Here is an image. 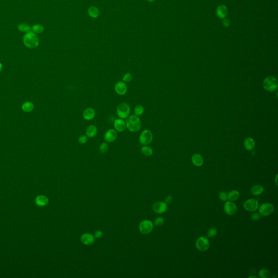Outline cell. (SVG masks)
<instances>
[{"instance_id":"1","label":"cell","mask_w":278,"mask_h":278,"mask_svg":"<svg viewBox=\"0 0 278 278\" xmlns=\"http://www.w3.org/2000/svg\"><path fill=\"white\" fill-rule=\"evenodd\" d=\"M126 127L131 132L135 133L140 130L141 122L140 119L136 115H130L127 118Z\"/></svg>"},{"instance_id":"2","label":"cell","mask_w":278,"mask_h":278,"mask_svg":"<svg viewBox=\"0 0 278 278\" xmlns=\"http://www.w3.org/2000/svg\"><path fill=\"white\" fill-rule=\"evenodd\" d=\"M24 44L29 49H35L39 45V40L36 34L33 32L27 33L23 39Z\"/></svg>"},{"instance_id":"3","label":"cell","mask_w":278,"mask_h":278,"mask_svg":"<svg viewBox=\"0 0 278 278\" xmlns=\"http://www.w3.org/2000/svg\"><path fill=\"white\" fill-rule=\"evenodd\" d=\"M263 86L266 90L272 92L275 91L278 88V82L276 78L272 76H269L265 79Z\"/></svg>"},{"instance_id":"4","label":"cell","mask_w":278,"mask_h":278,"mask_svg":"<svg viewBox=\"0 0 278 278\" xmlns=\"http://www.w3.org/2000/svg\"><path fill=\"white\" fill-rule=\"evenodd\" d=\"M275 207L271 203H263L259 208L260 215L263 217H267L274 212Z\"/></svg>"},{"instance_id":"5","label":"cell","mask_w":278,"mask_h":278,"mask_svg":"<svg viewBox=\"0 0 278 278\" xmlns=\"http://www.w3.org/2000/svg\"><path fill=\"white\" fill-rule=\"evenodd\" d=\"M116 112L117 116L120 119H126L129 116L130 114V107L126 103H122L118 106Z\"/></svg>"},{"instance_id":"6","label":"cell","mask_w":278,"mask_h":278,"mask_svg":"<svg viewBox=\"0 0 278 278\" xmlns=\"http://www.w3.org/2000/svg\"><path fill=\"white\" fill-rule=\"evenodd\" d=\"M196 247L200 252H206L210 247L209 240L206 237H200L196 240Z\"/></svg>"},{"instance_id":"7","label":"cell","mask_w":278,"mask_h":278,"mask_svg":"<svg viewBox=\"0 0 278 278\" xmlns=\"http://www.w3.org/2000/svg\"><path fill=\"white\" fill-rule=\"evenodd\" d=\"M153 223L149 220H143L140 223L139 230L142 234H149L153 229Z\"/></svg>"},{"instance_id":"8","label":"cell","mask_w":278,"mask_h":278,"mask_svg":"<svg viewBox=\"0 0 278 278\" xmlns=\"http://www.w3.org/2000/svg\"><path fill=\"white\" fill-rule=\"evenodd\" d=\"M153 140V134L151 131L146 129L141 133L139 137V141L143 145H147L151 143Z\"/></svg>"},{"instance_id":"9","label":"cell","mask_w":278,"mask_h":278,"mask_svg":"<svg viewBox=\"0 0 278 278\" xmlns=\"http://www.w3.org/2000/svg\"><path fill=\"white\" fill-rule=\"evenodd\" d=\"M243 208L248 211L254 212L259 208V202L257 199L254 198L249 199L244 202Z\"/></svg>"},{"instance_id":"10","label":"cell","mask_w":278,"mask_h":278,"mask_svg":"<svg viewBox=\"0 0 278 278\" xmlns=\"http://www.w3.org/2000/svg\"><path fill=\"white\" fill-rule=\"evenodd\" d=\"M224 210L225 213L229 216H233L237 211V207L236 205L231 201H226L224 206Z\"/></svg>"},{"instance_id":"11","label":"cell","mask_w":278,"mask_h":278,"mask_svg":"<svg viewBox=\"0 0 278 278\" xmlns=\"http://www.w3.org/2000/svg\"><path fill=\"white\" fill-rule=\"evenodd\" d=\"M167 205L166 202H157L153 206V210L156 213H163L167 210Z\"/></svg>"},{"instance_id":"12","label":"cell","mask_w":278,"mask_h":278,"mask_svg":"<svg viewBox=\"0 0 278 278\" xmlns=\"http://www.w3.org/2000/svg\"><path fill=\"white\" fill-rule=\"evenodd\" d=\"M115 91L118 95L123 96L127 92V86L124 82H118L115 84L114 87Z\"/></svg>"},{"instance_id":"13","label":"cell","mask_w":278,"mask_h":278,"mask_svg":"<svg viewBox=\"0 0 278 278\" xmlns=\"http://www.w3.org/2000/svg\"><path fill=\"white\" fill-rule=\"evenodd\" d=\"M117 137V131L115 129H110L107 132L104 134V140L108 142H114Z\"/></svg>"},{"instance_id":"14","label":"cell","mask_w":278,"mask_h":278,"mask_svg":"<svg viewBox=\"0 0 278 278\" xmlns=\"http://www.w3.org/2000/svg\"><path fill=\"white\" fill-rule=\"evenodd\" d=\"M81 241L84 244L90 246L94 244L95 239L93 235L90 233H85L81 236Z\"/></svg>"},{"instance_id":"15","label":"cell","mask_w":278,"mask_h":278,"mask_svg":"<svg viewBox=\"0 0 278 278\" xmlns=\"http://www.w3.org/2000/svg\"><path fill=\"white\" fill-rule=\"evenodd\" d=\"M216 13L219 18L223 19L226 18L228 15V9L225 5H219L216 9Z\"/></svg>"},{"instance_id":"16","label":"cell","mask_w":278,"mask_h":278,"mask_svg":"<svg viewBox=\"0 0 278 278\" xmlns=\"http://www.w3.org/2000/svg\"><path fill=\"white\" fill-rule=\"evenodd\" d=\"M115 129V130L119 132H122L125 131L126 128V122L122 119H117L115 121L114 124Z\"/></svg>"},{"instance_id":"17","label":"cell","mask_w":278,"mask_h":278,"mask_svg":"<svg viewBox=\"0 0 278 278\" xmlns=\"http://www.w3.org/2000/svg\"><path fill=\"white\" fill-rule=\"evenodd\" d=\"M95 111L94 109L91 108H88L84 110L83 114V118L87 121H90L92 120L95 116Z\"/></svg>"},{"instance_id":"18","label":"cell","mask_w":278,"mask_h":278,"mask_svg":"<svg viewBox=\"0 0 278 278\" xmlns=\"http://www.w3.org/2000/svg\"><path fill=\"white\" fill-rule=\"evenodd\" d=\"M192 162L196 166L200 167L203 165L204 160L203 157L199 154H195L192 156Z\"/></svg>"},{"instance_id":"19","label":"cell","mask_w":278,"mask_h":278,"mask_svg":"<svg viewBox=\"0 0 278 278\" xmlns=\"http://www.w3.org/2000/svg\"><path fill=\"white\" fill-rule=\"evenodd\" d=\"M265 189L261 185H255L253 186L250 190L252 194L254 196H259L261 195L264 192Z\"/></svg>"},{"instance_id":"20","label":"cell","mask_w":278,"mask_h":278,"mask_svg":"<svg viewBox=\"0 0 278 278\" xmlns=\"http://www.w3.org/2000/svg\"><path fill=\"white\" fill-rule=\"evenodd\" d=\"M97 133V127L94 125H90L88 127L86 130V134L88 138H94Z\"/></svg>"},{"instance_id":"21","label":"cell","mask_w":278,"mask_h":278,"mask_svg":"<svg viewBox=\"0 0 278 278\" xmlns=\"http://www.w3.org/2000/svg\"><path fill=\"white\" fill-rule=\"evenodd\" d=\"M244 147L248 151H252L255 147V141L252 138H247L244 141Z\"/></svg>"},{"instance_id":"22","label":"cell","mask_w":278,"mask_h":278,"mask_svg":"<svg viewBox=\"0 0 278 278\" xmlns=\"http://www.w3.org/2000/svg\"><path fill=\"white\" fill-rule=\"evenodd\" d=\"M35 203L38 206H46L49 203V199L44 196H39L36 198Z\"/></svg>"},{"instance_id":"23","label":"cell","mask_w":278,"mask_h":278,"mask_svg":"<svg viewBox=\"0 0 278 278\" xmlns=\"http://www.w3.org/2000/svg\"><path fill=\"white\" fill-rule=\"evenodd\" d=\"M88 13L89 15L92 18H97L99 15V9L94 6H92L89 8Z\"/></svg>"},{"instance_id":"24","label":"cell","mask_w":278,"mask_h":278,"mask_svg":"<svg viewBox=\"0 0 278 278\" xmlns=\"http://www.w3.org/2000/svg\"><path fill=\"white\" fill-rule=\"evenodd\" d=\"M34 108V104L31 102H26L22 105V110L26 112H32Z\"/></svg>"},{"instance_id":"25","label":"cell","mask_w":278,"mask_h":278,"mask_svg":"<svg viewBox=\"0 0 278 278\" xmlns=\"http://www.w3.org/2000/svg\"><path fill=\"white\" fill-rule=\"evenodd\" d=\"M239 197V193L237 190H232L228 194V199L229 201H236Z\"/></svg>"},{"instance_id":"26","label":"cell","mask_w":278,"mask_h":278,"mask_svg":"<svg viewBox=\"0 0 278 278\" xmlns=\"http://www.w3.org/2000/svg\"><path fill=\"white\" fill-rule=\"evenodd\" d=\"M141 152L143 155L147 156H151L153 153V149L151 148V147L147 145L143 146L142 147L141 149Z\"/></svg>"},{"instance_id":"27","label":"cell","mask_w":278,"mask_h":278,"mask_svg":"<svg viewBox=\"0 0 278 278\" xmlns=\"http://www.w3.org/2000/svg\"><path fill=\"white\" fill-rule=\"evenodd\" d=\"M44 30V27L42 25L36 24L33 26L32 28V31L34 32L35 34H40L42 33Z\"/></svg>"},{"instance_id":"28","label":"cell","mask_w":278,"mask_h":278,"mask_svg":"<svg viewBox=\"0 0 278 278\" xmlns=\"http://www.w3.org/2000/svg\"><path fill=\"white\" fill-rule=\"evenodd\" d=\"M18 30L22 32L29 33L32 32V28L30 26L26 24H20L18 26Z\"/></svg>"},{"instance_id":"29","label":"cell","mask_w":278,"mask_h":278,"mask_svg":"<svg viewBox=\"0 0 278 278\" xmlns=\"http://www.w3.org/2000/svg\"><path fill=\"white\" fill-rule=\"evenodd\" d=\"M270 271L267 268H262L259 272V276L260 278H267L270 276Z\"/></svg>"},{"instance_id":"30","label":"cell","mask_w":278,"mask_h":278,"mask_svg":"<svg viewBox=\"0 0 278 278\" xmlns=\"http://www.w3.org/2000/svg\"><path fill=\"white\" fill-rule=\"evenodd\" d=\"M134 114H135V115H136V116H141V115H142L143 114L144 108H143L142 105L137 106H136L135 107L134 110Z\"/></svg>"},{"instance_id":"31","label":"cell","mask_w":278,"mask_h":278,"mask_svg":"<svg viewBox=\"0 0 278 278\" xmlns=\"http://www.w3.org/2000/svg\"><path fill=\"white\" fill-rule=\"evenodd\" d=\"M217 234V230L215 228H211L209 229L207 233V236L208 237L213 238V237L216 236Z\"/></svg>"},{"instance_id":"32","label":"cell","mask_w":278,"mask_h":278,"mask_svg":"<svg viewBox=\"0 0 278 278\" xmlns=\"http://www.w3.org/2000/svg\"><path fill=\"white\" fill-rule=\"evenodd\" d=\"M99 150L100 152L102 153H104L107 152V151L108 150V145L107 142H103L102 143L101 145L99 146Z\"/></svg>"},{"instance_id":"33","label":"cell","mask_w":278,"mask_h":278,"mask_svg":"<svg viewBox=\"0 0 278 278\" xmlns=\"http://www.w3.org/2000/svg\"><path fill=\"white\" fill-rule=\"evenodd\" d=\"M132 79H133V76L132 75V74L130 73H127L123 75V78H122V81L125 83V82H130V81L132 80Z\"/></svg>"},{"instance_id":"34","label":"cell","mask_w":278,"mask_h":278,"mask_svg":"<svg viewBox=\"0 0 278 278\" xmlns=\"http://www.w3.org/2000/svg\"><path fill=\"white\" fill-rule=\"evenodd\" d=\"M218 197H219V198L221 200L224 201V202H226V201L228 200V193H226L224 191H221L219 193Z\"/></svg>"},{"instance_id":"35","label":"cell","mask_w":278,"mask_h":278,"mask_svg":"<svg viewBox=\"0 0 278 278\" xmlns=\"http://www.w3.org/2000/svg\"><path fill=\"white\" fill-rule=\"evenodd\" d=\"M164 218L162 217H158L156 218L154 221V224L157 226H160L164 224Z\"/></svg>"},{"instance_id":"36","label":"cell","mask_w":278,"mask_h":278,"mask_svg":"<svg viewBox=\"0 0 278 278\" xmlns=\"http://www.w3.org/2000/svg\"><path fill=\"white\" fill-rule=\"evenodd\" d=\"M88 136L86 135H81L78 138V142L81 144H84L88 141Z\"/></svg>"},{"instance_id":"37","label":"cell","mask_w":278,"mask_h":278,"mask_svg":"<svg viewBox=\"0 0 278 278\" xmlns=\"http://www.w3.org/2000/svg\"><path fill=\"white\" fill-rule=\"evenodd\" d=\"M261 217V216L260 215V213H253L252 214H251V215H250V219L252 221H257V220L260 219Z\"/></svg>"},{"instance_id":"38","label":"cell","mask_w":278,"mask_h":278,"mask_svg":"<svg viewBox=\"0 0 278 278\" xmlns=\"http://www.w3.org/2000/svg\"><path fill=\"white\" fill-rule=\"evenodd\" d=\"M230 21L229 20L228 18H223V20L222 21V25L224 27H229L230 26Z\"/></svg>"},{"instance_id":"39","label":"cell","mask_w":278,"mask_h":278,"mask_svg":"<svg viewBox=\"0 0 278 278\" xmlns=\"http://www.w3.org/2000/svg\"><path fill=\"white\" fill-rule=\"evenodd\" d=\"M103 233L102 231H101V230H97L95 233V237H96L97 239H101L102 237L103 236Z\"/></svg>"},{"instance_id":"40","label":"cell","mask_w":278,"mask_h":278,"mask_svg":"<svg viewBox=\"0 0 278 278\" xmlns=\"http://www.w3.org/2000/svg\"><path fill=\"white\" fill-rule=\"evenodd\" d=\"M172 200V197L171 196H167L166 198V203H170Z\"/></svg>"},{"instance_id":"41","label":"cell","mask_w":278,"mask_h":278,"mask_svg":"<svg viewBox=\"0 0 278 278\" xmlns=\"http://www.w3.org/2000/svg\"><path fill=\"white\" fill-rule=\"evenodd\" d=\"M277 179H278V175L276 176V179H275V183H276V185L278 186V182H277Z\"/></svg>"},{"instance_id":"42","label":"cell","mask_w":278,"mask_h":278,"mask_svg":"<svg viewBox=\"0 0 278 278\" xmlns=\"http://www.w3.org/2000/svg\"><path fill=\"white\" fill-rule=\"evenodd\" d=\"M2 64L0 62V72H1V71H2Z\"/></svg>"},{"instance_id":"43","label":"cell","mask_w":278,"mask_h":278,"mask_svg":"<svg viewBox=\"0 0 278 278\" xmlns=\"http://www.w3.org/2000/svg\"><path fill=\"white\" fill-rule=\"evenodd\" d=\"M257 278V276H249V278Z\"/></svg>"},{"instance_id":"44","label":"cell","mask_w":278,"mask_h":278,"mask_svg":"<svg viewBox=\"0 0 278 278\" xmlns=\"http://www.w3.org/2000/svg\"><path fill=\"white\" fill-rule=\"evenodd\" d=\"M147 1L149 2L152 3L155 1V0H147Z\"/></svg>"}]
</instances>
